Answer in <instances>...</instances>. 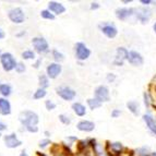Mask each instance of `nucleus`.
<instances>
[{"mask_svg":"<svg viewBox=\"0 0 156 156\" xmlns=\"http://www.w3.org/2000/svg\"><path fill=\"white\" fill-rule=\"evenodd\" d=\"M19 119H20L22 125L25 126L27 131H30V132H37L38 131V128H37L38 116L35 112H30V110L22 112L19 116Z\"/></svg>","mask_w":156,"mask_h":156,"instance_id":"obj_1","label":"nucleus"},{"mask_svg":"<svg viewBox=\"0 0 156 156\" xmlns=\"http://www.w3.org/2000/svg\"><path fill=\"white\" fill-rule=\"evenodd\" d=\"M0 61H1V65H2V68L5 71H11L13 69H16V61L14 59L12 55H11L10 52H5L1 55L0 57Z\"/></svg>","mask_w":156,"mask_h":156,"instance_id":"obj_2","label":"nucleus"},{"mask_svg":"<svg viewBox=\"0 0 156 156\" xmlns=\"http://www.w3.org/2000/svg\"><path fill=\"white\" fill-rule=\"evenodd\" d=\"M91 55V50L83 44V43H76V57L79 60H86Z\"/></svg>","mask_w":156,"mask_h":156,"instance_id":"obj_3","label":"nucleus"},{"mask_svg":"<svg viewBox=\"0 0 156 156\" xmlns=\"http://www.w3.org/2000/svg\"><path fill=\"white\" fill-rule=\"evenodd\" d=\"M56 92L65 101H72L76 97V92L70 87H68V86H59L56 89Z\"/></svg>","mask_w":156,"mask_h":156,"instance_id":"obj_4","label":"nucleus"},{"mask_svg":"<svg viewBox=\"0 0 156 156\" xmlns=\"http://www.w3.org/2000/svg\"><path fill=\"white\" fill-rule=\"evenodd\" d=\"M8 16L11 21H12L13 23H16V24L23 23L24 19H25L24 12L21 8H14V9H12V10H10L9 11Z\"/></svg>","mask_w":156,"mask_h":156,"instance_id":"obj_5","label":"nucleus"},{"mask_svg":"<svg viewBox=\"0 0 156 156\" xmlns=\"http://www.w3.org/2000/svg\"><path fill=\"white\" fill-rule=\"evenodd\" d=\"M32 44H33L34 48H35V50L38 52H46L48 51V43H47V41L45 38H43V37H34L33 39H32Z\"/></svg>","mask_w":156,"mask_h":156,"instance_id":"obj_6","label":"nucleus"},{"mask_svg":"<svg viewBox=\"0 0 156 156\" xmlns=\"http://www.w3.org/2000/svg\"><path fill=\"white\" fill-rule=\"evenodd\" d=\"M95 97L99 101H109V90L105 85H101L95 90Z\"/></svg>","mask_w":156,"mask_h":156,"instance_id":"obj_7","label":"nucleus"},{"mask_svg":"<svg viewBox=\"0 0 156 156\" xmlns=\"http://www.w3.org/2000/svg\"><path fill=\"white\" fill-rule=\"evenodd\" d=\"M99 27H101V32H103L108 38H114V37H116V35H117V33H118L117 29L115 27V25L109 24V23L101 24Z\"/></svg>","mask_w":156,"mask_h":156,"instance_id":"obj_8","label":"nucleus"},{"mask_svg":"<svg viewBox=\"0 0 156 156\" xmlns=\"http://www.w3.org/2000/svg\"><path fill=\"white\" fill-rule=\"evenodd\" d=\"M5 146H8L10 148H16L22 144V142L18 139L16 133H11L5 136Z\"/></svg>","mask_w":156,"mask_h":156,"instance_id":"obj_9","label":"nucleus"},{"mask_svg":"<svg viewBox=\"0 0 156 156\" xmlns=\"http://www.w3.org/2000/svg\"><path fill=\"white\" fill-rule=\"evenodd\" d=\"M127 60L132 66H141L143 63V57L141 56V54H139L138 51H134V50L129 51Z\"/></svg>","mask_w":156,"mask_h":156,"instance_id":"obj_10","label":"nucleus"},{"mask_svg":"<svg viewBox=\"0 0 156 156\" xmlns=\"http://www.w3.org/2000/svg\"><path fill=\"white\" fill-rule=\"evenodd\" d=\"M47 76L50 79H56L61 72V66L59 63H50L47 67Z\"/></svg>","mask_w":156,"mask_h":156,"instance_id":"obj_11","label":"nucleus"},{"mask_svg":"<svg viewBox=\"0 0 156 156\" xmlns=\"http://www.w3.org/2000/svg\"><path fill=\"white\" fill-rule=\"evenodd\" d=\"M128 55H129V51L126 48L119 47L117 49V57H116V60L114 61V63L117 66H122L123 60L128 59Z\"/></svg>","mask_w":156,"mask_h":156,"instance_id":"obj_12","label":"nucleus"},{"mask_svg":"<svg viewBox=\"0 0 156 156\" xmlns=\"http://www.w3.org/2000/svg\"><path fill=\"white\" fill-rule=\"evenodd\" d=\"M134 12L132 8H119L116 10V16L119 20H126L127 18L131 16Z\"/></svg>","mask_w":156,"mask_h":156,"instance_id":"obj_13","label":"nucleus"},{"mask_svg":"<svg viewBox=\"0 0 156 156\" xmlns=\"http://www.w3.org/2000/svg\"><path fill=\"white\" fill-rule=\"evenodd\" d=\"M150 16H151V10L147 8H140L136 11V18H138L142 23L147 22Z\"/></svg>","mask_w":156,"mask_h":156,"instance_id":"obj_14","label":"nucleus"},{"mask_svg":"<svg viewBox=\"0 0 156 156\" xmlns=\"http://www.w3.org/2000/svg\"><path fill=\"white\" fill-rule=\"evenodd\" d=\"M76 128H78L80 131H85V132H91V131L94 130L95 128V125L92 121H89V120H82L80 122L76 125Z\"/></svg>","mask_w":156,"mask_h":156,"instance_id":"obj_15","label":"nucleus"},{"mask_svg":"<svg viewBox=\"0 0 156 156\" xmlns=\"http://www.w3.org/2000/svg\"><path fill=\"white\" fill-rule=\"evenodd\" d=\"M48 8H49L50 12H54L56 14H61L66 11V8L63 7L61 3L59 2H56V1H50L48 3Z\"/></svg>","mask_w":156,"mask_h":156,"instance_id":"obj_16","label":"nucleus"},{"mask_svg":"<svg viewBox=\"0 0 156 156\" xmlns=\"http://www.w3.org/2000/svg\"><path fill=\"white\" fill-rule=\"evenodd\" d=\"M11 112V105L5 98H0V114L7 116Z\"/></svg>","mask_w":156,"mask_h":156,"instance_id":"obj_17","label":"nucleus"},{"mask_svg":"<svg viewBox=\"0 0 156 156\" xmlns=\"http://www.w3.org/2000/svg\"><path fill=\"white\" fill-rule=\"evenodd\" d=\"M143 120L145 121V123L148 127V129H150V130H151L152 132L156 135V122H155V120L153 119V117H152L151 115L145 114L143 116Z\"/></svg>","mask_w":156,"mask_h":156,"instance_id":"obj_18","label":"nucleus"},{"mask_svg":"<svg viewBox=\"0 0 156 156\" xmlns=\"http://www.w3.org/2000/svg\"><path fill=\"white\" fill-rule=\"evenodd\" d=\"M72 108H73V112H76L78 116H80V117H83L84 115L86 114L85 106L82 105L81 103H74V104L72 105Z\"/></svg>","mask_w":156,"mask_h":156,"instance_id":"obj_19","label":"nucleus"},{"mask_svg":"<svg viewBox=\"0 0 156 156\" xmlns=\"http://www.w3.org/2000/svg\"><path fill=\"white\" fill-rule=\"evenodd\" d=\"M127 107L133 115H135V116L139 115V104L136 101H129V103H127Z\"/></svg>","mask_w":156,"mask_h":156,"instance_id":"obj_20","label":"nucleus"},{"mask_svg":"<svg viewBox=\"0 0 156 156\" xmlns=\"http://www.w3.org/2000/svg\"><path fill=\"white\" fill-rule=\"evenodd\" d=\"M0 94L2 96H9L11 94V86L9 84H0Z\"/></svg>","mask_w":156,"mask_h":156,"instance_id":"obj_21","label":"nucleus"},{"mask_svg":"<svg viewBox=\"0 0 156 156\" xmlns=\"http://www.w3.org/2000/svg\"><path fill=\"white\" fill-rule=\"evenodd\" d=\"M87 104L91 107V109H96L101 106V101H99L97 98H90L87 99Z\"/></svg>","mask_w":156,"mask_h":156,"instance_id":"obj_22","label":"nucleus"},{"mask_svg":"<svg viewBox=\"0 0 156 156\" xmlns=\"http://www.w3.org/2000/svg\"><path fill=\"white\" fill-rule=\"evenodd\" d=\"M45 95H46V91H45V89H38L35 93H34L33 95V98L34 99H41L43 98V97H45Z\"/></svg>","mask_w":156,"mask_h":156,"instance_id":"obj_23","label":"nucleus"},{"mask_svg":"<svg viewBox=\"0 0 156 156\" xmlns=\"http://www.w3.org/2000/svg\"><path fill=\"white\" fill-rule=\"evenodd\" d=\"M22 58L23 59H34L35 58V54H34L33 50H25V51L22 52Z\"/></svg>","mask_w":156,"mask_h":156,"instance_id":"obj_24","label":"nucleus"},{"mask_svg":"<svg viewBox=\"0 0 156 156\" xmlns=\"http://www.w3.org/2000/svg\"><path fill=\"white\" fill-rule=\"evenodd\" d=\"M41 16H42V18L47 19V20H54L55 19V16L49 10H43L41 12Z\"/></svg>","mask_w":156,"mask_h":156,"instance_id":"obj_25","label":"nucleus"},{"mask_svg":"<svg viewBox=\"0 0 156 156\" xmlns=\"http://www.w3.org/2000/svg\"><path fill=\"white\" fill-rule=\"evenodd\" d=\"M39 85L42 86V89H45L47 86L49 85L48 83V78L46 76H39Z\"/></svg>","mask_w":156,"mask_h":156,"instance_id":"obj_26","label":"nucleus"},{"mask_svg":"<svg viewBox=\"0 0 156 156\" xmlns=\"http://www.w3.org/2000/svg\"><path fill=\"white\" fill-rule=\"evenodd\" d=\"M52 55H54V58H55L56 61H62V60L65 59L62 54L59 52L58 50H54V51H52Z\"/></svg>","mask_w":156,"mask_h":156,"instance_id":"obj_27","label":"nucleus"},{"mask_svg":"<svg viewBox=\"0 0 156 156\" xmlns=\"http://www.w3.org/2000/svg\"><path fill=\"white\" fill-rule=\"evenodd\" d=\"M59 120L63 123V125H70V123H71L70 118L67 117L66 115H60V116H59Z\"/></svg>","mask_w":156,"mask_h":156,"instance_id":"obj_28","label":"nucleus"},{"mask_svg":"<svg viewBox=\"0 0 156 156\" xmlns=\"http://www.w3.org/2000/svg\"><path fill=\"white\" fill-rule=\"evenodd\" d=\"M45 105H46V108L48 110H52V109H55V108H56V104L51 101H46Z\"/></svg>","mask_w":156,"mask_h":156,"instance_id":"obj_29","label":"nucleus"},{"mask_svg":"<svg viewBox=\"0 0 156 156\" xmlns=\"http://www.w3.org/2000/svg\"><path fill=\"white\" fill-rule=\"evenodd\" d=\"M16 72H19V73L24 72V71H25V66H24L22 62H19L18 65H16Z\"/></svg>","mask_w":156,"mask_h":156,"instance_id":"obj_30","label":"nucleus"},{"mask_svg":"<svg viewBox=\"0 0 156 156\" xmlns=\"http://www.w3.org/2000/svg\"><path fill=\"white\" fill-rule=\"evenodd\" d=\"M48 144H50V141L48 140V139H45V140H43V141L39 142V147L44 148V147H46Z\"/></svg>","mask_w":156,"mask_h":156,"instance_id":"obj_31","label":"nucleus"},{"mask_svg":"<svg viewBox=\"0 0 156 156\" xmlns=\"http://www.w3.org/2000/svg\"><path fill=\"white\" fill-rule=\"evenodd\" d=\"M112 148L114 151H120V150L122 148V145H121V143H112Z\"/></svg>","mask_w":156,"mask_h":156,"instance_id":"obj_32","label":"nucleus"},{"mask_svg":"<svg viewBox=\"0 0 156 156\" xmlns=\"http://www.w3.org/2000/svg\"><path fill=\"white\" fill-rule=\"evenodd\" d=\"M120 114H121V112H120V110L115 109L114 112H112V118H117L118 116H120Z\"/></svg>","mask_w":156,"mask_h":156,"instance_id":"obj_33","label":"nucleus"},{"mask_svg":"<svg viewBox=\"0 0 156 156\" xmlns=\"http://www.w3.org/2000/svg\"><path fill=\"white\" fill-rule=\"evenodd\" d=\"M144 99H145V101H144V104H145L146 107H148L150 106V101H148V95L146 93L144 94Z\"/></svg>","mask_w":156,"mask_h":156,"instance_id":"obj_34","label":"nucleus"},{"mask_svg":"<svg viewBox=\"0 0 156 156\" xmlns=\"http://www.w3.org/2000/svg\"><path fill=\"white\" fill-rule=\"evenodd\" d=\"M107 80L109 81H114L115 80V76L114 74H112V73H109V74H108V76H107Z\"/></svg>","mask_w":156,"mask_h":156,"instance_id":"obj_35","label":"nucleus"},{"mask_svg":"<svg viewBox=\"0 0 156 156\" xmlns=\"http://www.w3.org/2000/svg\"><path fill=\"white\" fill-rule=\"evenodd\" d=\"M5 129H7V126L0 121V131H3V130H5Z\"/></svg>","mask_w":156,"mask_h":156,"instance_id":"obj_36","label":"nucleus"},{"mask_svg":"<svg viewBox=\"0 0 156 156\" xmlns=\"http://www.w3.org/2000/svg\"><path fill=\"white\" fill-rule=\"evenodd\" d=\"M98 7H99L98 3H97V2H93V3H92V5H91V9H92V10H94V9H97Z\"/></svg>","mask_w":156,"mask_h":156,"instance_id":"obj_37","label":"nucleus"},{"mask_svg":"<svg viewBox=\"0 0 156 156\" xmlns=\"http://www.w3.org/2000/svg\"><path fill=\"white\" fill-rule=\"evenodd\" d=\"M41 61H42V60H41V59L37 60V62L35 63V65H34V67H35V68H38V67H39V63H41Z\"/></svg>","mask_w":156,"mask_h":156,"instance_id":"obj_38","label":"nucleus"},{"mask_svg":"<svg viewBox=\"0 0 156 156\" xmlns=\"http://www.w3.org/2000/svg\"><path fill=\"white\" fill-rule=\"evenodd\" d=\"M3 37H5V33H3V32L1 31V29H0V39L3 38Z\"/></svg>","mask_w":156,"mask_h":156,"instance_id":"obj_39","label":"nucleus"},{"mask_svg":"<svg viewBox=\"0 0 156 156\" xmlns=\"http://www.w3.org/2000/svg\"><path fill=\"white\" fill-rule=\"evenodd\" d=\"M141 2L144 3V5H147V3H150V2H151V1H150V0H142Z\"/></svg>","mask_w":156,"mask_h":156,"instance_id":"obj_40","label":"nucleus"},{"mask_svg":"<svg viewBox=\"0 0 156 156\" xmlns=\"http://www.w3.org/2000/svg\"><path fill=\"white\" fill-rule=\"evenodd\" d=\"M20 156H27V154H26L25 151H22L21 152V155H20Z\"/></svg>","mask_w":156,"mask_h":156,"instance_id":"obj_41","label":"nucleus"},{"mask_svg":"<svg viewBox=\"0 0 156 156\" xmlns=\"http://www.w3.org/2000/svg\"><path fill=\"white\" fill-rule=\"evenodd\" d=\"M153 27H154V31H155V33H156V23L154 24V26H153Z\"/></svg>","mask_w":156,"mask_h":156,"instance_id":"obj_42","label":"nucleus"},{"mask_svg":"<svg viewBox=\"0 0 156 156\" xmlns=\"http://www.w3.org/2000/svg\"><path fill=\"white\" fill-rule=\"evenodd\" d=\"M153 156H156V153H153Z\"/></svg>","mask_w":156,"mask_h":156,"instance_id":"obj_43","label":"nucleus"},{"mask_svg":"<svg viewBox=\"0 0 156 156\" xmlns=\"http://www.w3.org/2000/svg\"><path fill=\"white\" fill-rule=\"evenodd\" d=\"M0 57H1V56H0Z\"/></svg>","mask_w":156,"mask_h":156,"instance_id":"obj_44","label":"nucleus"}]
</instances>
